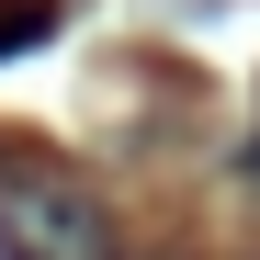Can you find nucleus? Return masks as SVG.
<instances>
[{
  "label": "nucleus",
  "instance_id": "nucleus-1",
  "mask_svg": "<svg viewBox=\"0 0 260 260\" xmlns=\"http://www.w3.org/2000/svg\"><path fill=\"white\" fill-rule=\"evenodd\" d=\"M0 260H124V249H113V215L91 181H68L46 158H12L0 170Z\"/></svg>",
  "mask_w": 260,
  "mask_h": 260
},
{
  "label": "nucleus",
  "instance_id": "nucleus-2",
  "mask_svg": "<svg viewBox=\"0 0 260 260\" xmlns=\"http://www.w3.org/2000/svg\"><path fill=\"white\" fill-rule=\"evenodd\" d=\"M34 34H57V0H12V12H0V57L34 46Z\"/></svg>",
  "mask_w": 260,
  "mask_h": 260
},
{
  "label": "nucleus",
  "instance_id": "nucleus-3",
  "mask_svg": "<svg viewBox=\"0 0 260 260\" xmlns=\"http://www.w3.org/2000/svg\"><path fill=\"white\" fill-rule=\"evenodd\" d=\"M249 170H260V136H249Z\"/></svg>",
  "mask_w": 260,
  "mask_h": 260
}]
</instances>
